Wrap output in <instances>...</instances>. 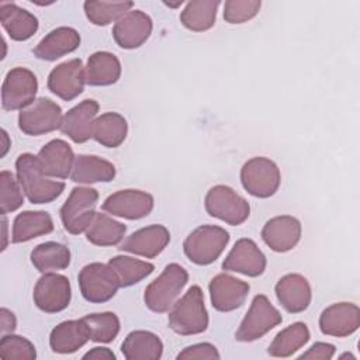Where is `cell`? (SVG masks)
Instances as JSON below:
<instances>
[{"mask_svg":"<svg viewBox=\"0 0 360 360\" xmlns=\"http://www.w3.org/2000/svg\"><path fill=\"white\" fill-rule=\"evenodd\" d=\"M18 183L32 204H48L58 198L65 183L55 181L46 177L38 158L31 153H22L15 160Z\"/></svg>","mask_w":360,"mask_h":360,"instance_id":"obj_1","label":"cell"},{"mask_svg":"<svg viewBox=\"0 0 360 360\" xmlns=\"http://www.w3.org/2000/svg\"><path fill=\"white\" fill-rule=\"evenodd\" d=\"M169 326L173 332L188 336L202 333L208 326V312L204 305V294L198 285H193L172 305Z\"/></svg>","mask_w":360,"mask_h":360,"instance_id":"obj_2","label":"cell"},{"mask_svg":"<svg viewBox=\"0 0 360 360\" xmlns=\"http://www.w3.org/2000/svg\"><path fill=\"white\" fill-rule=\"evenodd\" d=\"M188 281L187 271L177 263H170L162 274L145 290L143 301L153 312H166L176 302Z\"/></svg>","mask_w":360,"mask_h":360,"instance_id":"obj_3","label":"cell"},{"mask_svg":"<svg viewBox=\"0 0 360 360\" xmlns=\"http://www.w3.org/2000/svg\"><path fill=\"white\" fill-rule=\"evenodd\" d=\"M229 242V233L215 225H202L194 229L184 240L186 256L195 264L205 266L215 262Z\"/></svg>","mask_w":360,"mask_h":360,"instance_id":"obj_4","label":"cell"},{"mask_svg":"<svg viewBox=\"0 0 360 360\" xmlns=\"http://www.w3.org/2000/svg\"><path fill=\"white\" fill-rule=\"evenodd\" d=\"M98 200L97 190L91 187H75L60 208V219L69 233L84 232L96 215Z\"/></svg>","mask_w":360,"mask_h":360,"instance_id":"obj_5","label":"cell"},{"mask_svg":"<svg viewBox=\"0 0 360 360\" xmlns=\"http://www.w3.org/2000/svg\"><path fill=\"white\" fill-rule=\"evenodd\" d=\"M283 318L276 307L266 295H256L250 304L248 314L240 322L235 339L239 342H253L264 336L274 326L281 323Z\"/></svg>","mask_w":360,"mask_h":360,"instance_id":"obj_6","label":"cell"},{"mask_svg":"<svg viewBox=\"0 0 360 360\" xmlns=\"http://www.w3.org/2000/svg\"><path fill=\"white\" fill-rule=\"evenodd\" d=\"M240 181L249 194L259 198H267L278 190L281 174L273 160L259 156L252 158L242 166Z\"/></svg>","mask_w":360,"mask_h":360,"instance_id":"obj_7","label":"cell"},{"mask_svg":"<svg viewBox=\"0 0 360 360\" xmlns=\"http://www.w3.org/2000/svg\"><path fill=\"white\" fill-rule=\"evenodd\" d=\"M207 212L229 225H240L250 214L249 202L228 186H214L205 195Z\"/></svg>","mask_w":360,"mask_h":360,"instance_id":"obj_8","label":"cell"},{"mask_svg":"<svg viewBox=\"0 0 360 360\" xmlns=\"http://www.w3.org/2000/svg\"><path fill=\"white\" fill-rule=\"evenodd\" d=\"M80 292L89 302H105L121 287L114 270L104 263H90L79 273Z\"/></svg>","mask_w":360,"mask_h":360,"instance_id":"obj_9","label":"cell"},{"mask_svg":"<svg viewBox=\"0 0 360 360\" xmlns=\"http://www.w3.org/2000/svg\"><path fill=\"white\" fill-rule=\"evenodd\" d=\"M38 90L35 75L25 68L11 69L1 86V105L7 111L24 110L32 101Z\"/></svg>","mask_w":360,"mask_h":360,"instance_id":"obj_10","label":"cell"},{"mask_svg":"<svg viewBox=\"0 0 360 360\" xmlns=\"http://www.w3.org/2000/svg\"><path fill=\"white\" fill-rule=\"evenodd\" d=\"M60 107L46 97H41L21 110L18 115V127L27 135H42L60 128L62 124Z\"/></svg>","mask_w":360,"mask_h":360,"instance_id":"obj_11","label":"cell"},{"mask_svg":"<svg viewBox=\"0 0 360 360\" xmlns=\"http://www.w3.org/2000/svg\"><path fill=\"white\" fill-rule=\"evenodd\" d=\"M32 297L41 311L48 314L60 312L70 302L72 290L69 278L56 273H45L37 281Z\"/></svg>","mask_w":360,"mask_h":360,"instance_id":"obj_12","label":"cell"},{"mask_svg":"<svg viewBox=\"0 0 360 360\" xmlns=\"http://www.w3.org/2000/svg\"><path fill=\"white\" fill-rule=\"evenodd\" d=\"M84 83V68L80 59H70L58 65L48 77V89L65 101L82 94Z\"/></svg>","mask_w":360,"mask_h":360,"instance_id":"obj_13","label":"cell"},{"mask_svg":"<svg viewBox=\"0 0 360 360\" xmlns=\"http://www.w3.org/2000/svg\"><path fill=\"white\" fill-rule=\"evenodd\" d=\"M153 208V197L141 190H120L103 202V210L111 215L141 219L146 217Z\"/></svg>","mask_w":360,"mask_h":360,"instance_id":"obj_14","label":"cell"},{"mask_svg":"<svg viewBox=\"0 0 360 360\" xmlns=\"http://www.w3.org/2000/svg\"><path fill=\"white\" fill-rule=\"evenodd\" d=\"M360 326V309L352 302H338L325 308L319 316V328L323 335L345 338Z\"/></svg>","mask_w":360,"mask_h":360,"instance_id":"obj_15","label":"cell"},{"mask_svg":"<svg viewBox=\"0 0 360 360\" xmlns=\"http://www.w3.org/2000/svg\"><path fill=\"white\" fill-rule=\"evenodd\" d=\"M152 32V20L141 10H132L121 15L112 28L115 42L124 49L139 48Z\"/></svg>","mask_w":360,"mask_h":360,"instance_id":"obj_16","label":"cell"},{"mask_svg":"<svg viewBox=\"0 0 360 360\" xmlns=\"http://www.w3.org/2000/svg\"><path fill=\"white\" fill-rule=\"evenodd\" d=\"M208 288L212 307L221 312H229L239 308L245 302L250 290L246 281L225 273L215 276Z\"/></svg>","mask_w":360,"mask_h":360,"instance_id":"obj_17","label":"cell"},{"mask_svg":"<svg viewBox=\"0 0 360 360\" xmlns=\"http://www.w3.org/2000/svg\"><path fill=\"white\" fill-rule=\"evenodd\" d=\"M222 269L249 277H257L266 269V256L252 239L243 238L233 245L222 262Z\"/></svg>","mask_w":360,"mask_h":360,"instance_id":"obj_18","label":"cell"},{"mask_svg":"<svg viewBox=\"0 0 360 360\" xmlns=\"http://www.w3.org/2000/svg\"><path fill=\"white\" fill-rule=\"evenodd\" d=\"M97 112L98 103L96 100H83L63 115L59 129L73 142L83 143L93 138V124Z\"/></svg>","mask_w":360,"mask_h":360,"instance_id":"obj_19","label":"cell"},{"mask_svg":"<svg viewBox=\"0 0 360 360\" xmlns=\"http://www.w3.org/2000/svg\"><path fill=\"white\" fill-rule=\"evenodd\" d=\"M169 242L170 233L163 225H149L131 233L120 245V250L152 259L160 255Z\"/></svg>","mask_w":360,"mask_h":360,"instance_id":"obj_20","label":"cell"},{"mask_svg":"<svg viewBox=\"0 0 360 360\" xmlns=\"http://www.w3.org/2000/svg\"><path fill=\"white\" fill-rule=\"evenodd\" d=\"M264 243L274 252H287L295 248L301 238V224L291 215H280L269 219L263 229Z\"/></svg>","mask_w":360,"mask_h":360,"instance_id":"obj_21","label":"cell"},{"mask_svg":"<svg viewBox=\"0 0 360 360\" xmlns=\"http://www.w3.org/2000/svg\"><path fill=\"white\" fill-rule=\"evenodd\" d=\"M276 295L283 308L288 312L298 314L308 308L312 292L308 280L301 274H285L276 284Z\"/></svg>","mask_w":360,"mask_h":360,"instance_id":"obj_22","label":"cell"},{"mask_svg":"<svg viewBox=\"0 0 360 360\" xmlns=\"http://www.w3.org/2000/svg\"><path fill=\"white\" fill-rule=\"evenodd\" d=\"M38 162L48 177L66 179L72 173L75 155L70 145L62 139H52L38 153Z\"/></svg>","mask_w":360,"mask_h":360,"instance_id":"obj_23","label":"cell"},{"mask_svg":"<svg viewBox=\"0 0 360 360\" xmlns=\"http://www.w3.org/2000/svg\"><path fill=\"white\" fill-rule=\"evenodd\" d=\"M90 339V329L84 319L65 321L55 326L49 336L51 349L59 354H69L79 350Z\"/></svg>","mask_w":360,"mask_h":360,"instance_id":"obj_24","label":"cell"},{"mask_svg":"<svg viewBox=\"0 0 360 360\" xmlns=\"http://www.w3.org/2000/svg\"><path fill=\"white\" fill-rule=\"evenodd\" d=\"M80 45V35L70 27H59L45 35L34 48V55L42 60H56L58 58L76 51Z\"/></svg>","mask_w":360,"mask_h":360,"instance_id":"obj_25","label":"cell"},{"mask_svg":"<svg viewBox=\"0 0 360 360\" xmlns=\"http://www.w3.org/2000/svg\"><path fill=\"white\" fill-rule=\"evenodd\" d=\"M0 21L14 41H25L38 30L37 17L14 3L0 4Z\"/></svg>","mask_w":360,"mask_h":360,"instance_id":"obj_26","label":"cell"},{"mask_svg":"<svg viewBox=\"0 0 360 360\" xmlns=\"http://www.w3.org/2000/svg\"><path fill=\"white\" fill-rule=\"evenodd\" d=\"M115 177V166L94 155H79L75 158L70 179L75 183H107Z\"/></svg>","mask_w":360,"mask_h":360,"instance_id":"obj_27","label":"cell"},{"mask_svg":"<svg viewBox=\"0 0 360 360\" xmlns=\"http://www.w3.org/2000/svg\"><path fill=\"white\" fill-rule=\"evenodd\" d=\"M121 76V63L118 58L105 51L94 52L84 68V79L90 86H110Z\"/></svg>","mask_w":360,"mask_h":360,"instance_id":"obj_28","label":"cell"},{"mask_svg":"<svg viewBox=\"0 0 360 360\" xmlns=\"http://www.w3.org/2000/svg\"><path fill=\"white\" fill-rule=\"evenodd\" d=\"M121 352L127 360H158L163 354V343L152 332L134 330L122 342Z\"/></svg>","mask_w":360,"mask_h":360,"instance_id":"obj_29","label":"cell"},{"mask_svg":"<svg viewBox=\"0 0 360 360\" xmlns=\"http://www.w3.org/2000/svg\"><path fill=\"white\" fill-rule=\"evenodd\" d=\"M53 231V221L45 211H24L13 224V243H21Z\"/></svg>","mask_w":360,"mask_h":360,"instance_id":"obj_30","label":"cell"},{"mask_svg":"<svg viewBox=\"0 0 360 360\" xmlns=\"http://www.w3.org/2000/svg\"><path fill=\"white\" fill-rule=\"evenodd\" d=\"M128 132L127 120L118 112H105L94 120L93 138L105 148L120 146Z\"/></svg>","mask_w":360,"mask_h":360,"instance_id":"obj_31","label":"cell"},{"mask_svg":"<svg viewBox=\"0 0 360 360\" xmlns=\"http://www.w3.org/2000/svg\"><path fill=\"white\" fill-rule=\"evenodd\" d=\"M218 0H193L188 1L180 14L181 24L195 32L207 31L215 24Z\"/></svg>","mask_w":360,"mask_h":360,"instance_id":"obj_32","label":"cell"},{"mask_svg":"<svg viewBox=\"0 0 360 360\" xmlns=\"http://www.w3.org/2000/svg\"><path fill=\"white\" fill-rule=\"evenodd\" d=\"M31 262L41 273L63 270L70 264V250L58 242H45L34 248Z\"/></svg>","mask_w":360,"mask_h":360,"instance_id":"obj_33","label":"cell"},{"mask_svg":"<svg viewBox=\"0 0 360 360\" xmlns=\"http://www.w3.org/2000/svg\"><path fill=\"white\" fill-rule=\"evenodd\" d=\"M125 225L112 219L107 214H96L89 228L86 229V238L90 243L97 246L118 245L125 235Z\"/></svg>","mask_w":360,"mask_h":360,"instance_id":"obj_34","label":"cell"},{"mask_svg":"<svg viewBox=\"0 0 360 360\" xmlns=\"http://www.w3.org/2000/svg\"><path fill=\"white\" fill-rule=\"evenodd\" d=\"M309 340V329L302 322H295L280 330L269 346L273 357H288L300 350Z\"/></svg>","mask_w":360,"mask_h":360,"instance_id":"obj_35","label":"cell"},{"mask_svg":"<svg viewBox=\"0 0 360 360\" xmlns=\"http://www.w3.org/2000/svg\"><path fill=\"white\" fill-rule=\"evenodd\" d=\"M108 266L117 274L121 287H129L148 277L155 266L152 263L134 259L131 256H115L110 259Z\"/></svg>","mask_w":360,"mask_h":360,"instance_id":"obj_36","label":"cell"},{"mask_svg":"<svg viewBox=\"0 0 360 360\" xmlns=\"http://www.w3.org/2000/svg\"><path fill=\"white\" fill-rule=\"evenodd\" d=\"M132 1H84L86 17L94 25H107L129 11Z\"/></svg>","mask_w":360,"mask_h":360,"instance_id":"obj_37","label":"cell"},{"mask_svg":"<svg viewBox=\"0 0 360 360\" xmlns=\"http://www.w3.org/2000/svg\"><path fill=\"white\" fill-rule=\"evenodd\" d=\"M83 319L90 329V339L93 342L108 343L114 340L120 332V319L114 312L90 314Z\"/></svg>","mask_w":360,"mask_h":360,"instance_id":"obj_38","label":"cell"},{"mask_svg":"<svg viewBox=\"0 0 360 360\" xmlns=\"http://www.w3.org/2000/svg\"><path fill=\"white\" fill-rule=\"evenodd\" d=\"M0 357L4 360H34L37 357L35 346L18 335H3L0 340Z\"/></svg>","mask_w":360,"mask_h":360,"instance_id":"obj_39","label":"cell"},{"mask_svg":"<svg viewBox=\"0 0 360 360\" xmlns=\"http://www.w3.org/2000/svg\"><path fill=\"white\" fill-rule=\"evenodd\" d=\"M20 187V183L10 172L3 170L0 173V204L3 215L13 212L22 205L24 197L21 193L22 188Z\"/></svg>","mask_w":360,"mask_h":360,"instance_id":"obj_40","label":"cell"},{"mask_svg":"<svg viewBox=\"0 0 360 360\" xmlns=\"http://www.w3.org/2000/svg\"><path fill=\"white\" fill-rule=\"evenodd\" d=\"M262 3L257 0H228L224 6V18L229 24H242L253 18Z\"/></svg>","mask_w":360,"mask_h":360,"instance_id":"obj_41","label":"cell"},{"mask_svg":"<svg viewBox=\"0 0 360 360\" xmlns=\"http://www.w3.org/2000/svg\"><path fill=\"white\" fill-rule=\"evenodd\" d=\"M177 359L180 360H193V359H219V353L217 347L211 343H197L187 346L183 349L179 354Z\"/></svg>","mask_w":360,"mask_h":360,"instance_id":"obj_42","label":"cell"},{"mask_svg":"<svg viewBox=\"0 0 360 360\" xmlns=\"http://www.w3.org/2000/svg\"><path fill=\"white\" fill-rule=\"evenodd\" d=\"M333 354H335V346L333 345L325 343V342H316L305 353H302L300 356V359H311V360L322 359V360H329V359L333 357Z\"/></svg>","mask_w":360,"mask_h":360,"instance_id":"obj_43","label":"cell"},{"mask_svg":"<svg viewBox=\"0 0 360 360\" xmlns=\"http://www.w3.org/2000/svg\"><path fill=\"white\" fill-rule=\"evenodd\" d=\"M15 316L7 308L0 309V325H1V335L11 333L15 329Z\"/></svg>","mask_w":360,"mask_h":360,"instance_id":"obj_44","label":"cell"},{"mask_svg":"<svg viewBox=\"0 0 360 360\" xmlns=\"http://www.w3.org/2000/svg\"><path fill=\"white\" fill-rule=\"evenodd\" d=\"M84 360H115V354L108 347H94L83 356Z\"/></svg>","mask_w":360,"mask_h":360,"instance_id":"obj_45","label":"cell"},{"mask_svg":"<svg viewBox=\"0 0 360 360\" xmlns=\"http://www.w3.org/2000/svg\"><path fill=\"white\" fill-rule=\"evenodd\" d=\"M1 139H3V150H1V158L7 153L8 146H10V141H8V135L4 129H1Z\"/></svg>","mask_w":360,"mask_h":360,"instance_id":"obj_46","label":"cell"},{"mask_svg":"<svg viewBox=\"0 0 360 360\" xmlns=\"http://www.w3.org/2000/svg\"><path fill=\"white\" fill-rule=\"evenodd\" d=\"M1 224H3V239H4V243H3V250L6 249V246H7V221H6V218H4V215H3V219H1Z\"/></svg>","mask_w":360,"mask_h":360,"instance_id":"obj_47","label":"cell"},{"mask_svg":"<svg viewBox=\"0 0 360 360\" xmlns=\"http://www.w3.org/2000/svg\"><path fill=\"white\" fill-rule=\"evenodd\" d=\"M345 357H350V359H353V360H354V356H352L350 353H345V354H342V356H340V359H345Z\"/></svg>","mask_w":360,"mask_h":360,"instance_id":"obj_48","label":"cell"}]
</instances>
